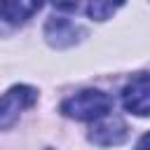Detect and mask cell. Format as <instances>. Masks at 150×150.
Returning <instances> with one entry per match:
<instances>
[{
  "instance_id": "1",
  "label": "cell",
  "mask_w": 150,
  "mask_h": 150,
  "mask_svg": "<svg viewBox=\"0 0 150 150\" xmlns=\"http://www.w3.org/2000/svg\"><path fill=\"white\" fill-rule=\"evenodd\" d=\"M110 108H112V98L98 89H82L61 103V112L80 122H96L110 115Z\"/></svg>"
},
{
  "instance_id": "2",
  "label": "cell",
  "mask_w": 150,
  "mask_h": 150,
  "mask_svg": "<svg viewBox=\"0 0 150 150\" xmlns=\"http://www.w3.org/2000/svg\"><path fill=\"white\" fill-rule=\"evenodd\" d=\"M38 101V91L33 87L26 84H16L12 89H7V94L2 96V110H0V127L9 129L14 124V120L21 115V110L30 108Z\"/></svg>"
},
{
  "instance_id": "3",
  "label": "cell",
  "mask_w": 150,
  "mask_h": 150,
  "mask_svg": "<svg viewBox=\"0 0 150 150\" xmlns=\"http://www.w3.org/2000/svg\"><path fill=\"white\" fill-rule=\"evenodd\" d=\"M122 105L138 117L150 115V73L131 77V82L122 89Z\"/></svg>"
},
{
  "instance_id": "4",
  "label": "cell",
  "mask_w": 150,
  "mask_h": 150,
  "mask_svg": "<svg viewBox=\"0 0 150 150\" xmlns=\"http://www.w3.org/2000/svg\"><path fill=\"white\" fill-rule=\"evenodd\" d=\"M127 122L122 120V117H117V115H105V117H101V120H96L94 122V127H91V131H89V141L91 143H96V145H103V148H108V145H120L124 138H127Z\"/></svg>"
},
{
  "instance_id": "5",
  "label": "cell",
  "mask_w": 150,
  "mask_h": 150,
  "mask_svg": "<svg viewBox=\"0 0 150 150\" xmlns=\"http://www.w3.org/2000/svg\"><path fill=\"white\" fill-rule=\"evenodd\" d=\"M82 35H84V30L63 16H52L45 26V38L52 47H70V45L80 42Z\"/></svg>"
},
{
  "instance_id": "6",
  "label": "cell",
  "mask_w": 150,
  "mask_h": 150,
  "mask_svg": "<svg viewBox=\"0 0 150 150\" xmlns=\"http://www.w3.org/2000/svg\"><path fill=\"white\" fill-rule=\"evenodd\" d=\"M42 0H2V19L12 26L28 21L35 12H40Z\"/></svg>"
},
{
  "instance_id": "7",
  "label": "cell",
  "mask_w": 150,
  "mask_h": 150,
  "mask_svg": "<svg viewBox=\"0 0 150 150\" xmlns=\"http://www.w3.org/2000/svg\"><path fill=\"white\" fill-rule=\"evenodd\" d=\"M122 5H124V0H89V2H87V14H89L94 21H105V19H110Z\"/></svg>"
},
{
  "instance_id": "8",
  "label": "cell",
  "mask_w": 150,
  "mask_h": 150,
  "mask_svg": "<svg viewBox=\"0 0 150 150\" xmlns=\"http://www.w3.org/2000/svg\"><path fill=\"white\" fill-rule=\"evenodd\" d=\"M49 2H52L56 9H75L80 0H49Z\"/></svg>"
},
{
  "instance_id": "9",
  "label": "cell",
  "mask_w": 150,
  "mask_h": 150,
  "mask_svg": "<svg viewBox=\"0 0 150 150\" xmlns=\"http://www.w3.org/2000/svg\"><path fill=\"white\" fill-rule=\"evenodd\" d=\"M136 150H150V131L145 136H141V141L136 143Z\"/></svg>"
},
{
  "instance_id": "10",
  "label": "cell",
  "mask_w": 150,
  "mask_h": 150,
  "mask_svg": "<svg viewBox=\"0 0 150 150\" xmlns=\"http://www.w3.org/2000/svg\"><path fill=\"white\" fill-rule=\"evenodd\" d=\"M47 150H52V148H47Z\"/></svg>"
}]
</instances>
